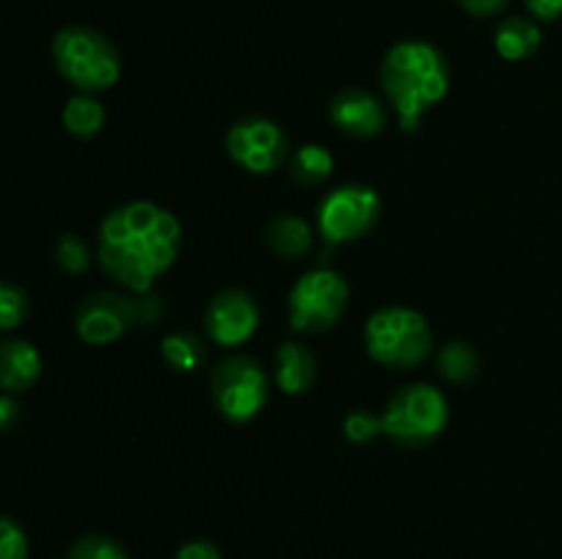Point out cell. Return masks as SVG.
<instances>
[{
    "mask_svg": "<svg viewBox=\"0 0 562 559\" xmlns=\"http://www.w3.org/2000/svg\"><path fill=\"white\" fill-rule=\"evenodd\" d=\"M382 219V197L368 184H344L329 192L316 214L327 244H346L371 233Z\"/></svg>",
    "mask_w": 562,
    "mask_h": 559,
    "instance_id": "cell-9",
    "label": "cell"
},
{
    "mask_svg": "<svg viewBox=\"0 0 562 559\" xmlns=\"http://www.w3.org/2000/svg\"><path fill=\"white\" fill-rule=\"evenodd\" d=\"M527 11L541 22H554L562 16V0H525Z\"/></svg>",
    "mask_w": 562,
    "mask_h": 559,
    "instance_id": "cell-27",
    "label": "cell"
},
{
    "mask_svg": "<svg viewBox=\"0 0 562 559\" xmlns=\"http://www.w3.org/2000/svg\"><path fill=\"white\" fill-rule=\"evenodd\" d=\"M316 354L305 343H283L274 354V381L285 395H305L316 384Z\"/></svg>",
    "mask_w": 562,
    "mask_h": 559,
    "instance_id": "cell-14",
    "label": "cell"
},
{
    "mask_svg": "<svg viewBox=\"0 0 562 559\" xmlns=\"http://www.w3.org/2000/svg\"><path fill=\"white\" fill-rule=\"evenodd\" d=\"M162 316V301L143 294L132 299L124 294H93L82 299L75 312L77 338L88 345H110L124 338L132 327H148Z\"/></svg>",
    "mask_w": 562,
    "mask_h": 559,
    "instance_id": "cell-6",
    "label": "cell"
},
{
    "mask_svg": "<svg viewBox=\"0 0 562 559\" xmlns=\"http://www.w3.org/2000/svg\"><path fill=\"white\" fill-rule=\"evenodd\" d=\"M366 351L382 367L412 370L423 365L434 351V332L423 312L404 305H390L368 318Z\"/></svg>",
    "mask_w": 562,
    "mask_h": 559,
    "instance_id": "cell-4",
    "label": "cell"
},
{
    "mask_svg": "<svg viewBox=\"0 0 562 559\" xmlns=\"http://www.w3.org/2000/svg\"><path fill=\"white\" fill-rule=\"evenodd\" d=\"M335 170V157L318 142H307V146L296 148L289 159V173L296 184L302 186H322L329 181Z\"/></svg>",
    "mask_w": 562,
    "mask_h": 559,
    "instance_id": "cell-18",
    "label": "cell"
},
{
    "mask_svg": "<svg viewBox=\"0 0 562 559\" xmlns=\"http://www.w3.org/2000/svg\"><path fill=\"white\" fill-rule=\"evenodd\" d=\"M42 376V354L31 340H5L0 345V384L9 395L31 389Z\"/></svg>",
    "mask_w": 562,
    "mask_h": 559,
    "instance_id": "cell-13",
    "label": "cell"
},
{
    "mask_svg": "<svg viewBox=\"0 0 562 559\" xmlns=\"http://www.w3.org/2000/svg\"><path fill=\"white\" fill-rule=\"evenodd\" d=\"M261 323V307L256 296L241 288H225L212 296L203 310V332L223 349H236L256 334Z\"/></svg>",
    "mask_w": 562,
    "mask_h": 559,
    "instance_id": "cell-11",
    "label": "cell"
},
{
    "mask_svg": "<svg viewBox=\"0 0 562 559\" xmlns=\"http://www.w3.org/2000/svg\"><path fill=\"white\" fill-rule=\"evenodd\" d=\"M225 151L252 175H269L291 159L289 135L283 126L263 115H247L236 121L225 135Z\"/></svg>",
    "mask_w": 562,
    "mask_h": 559,
    "instance_id": "cell-10",
    "label": "cell"
},
{
    "mask_svg": "<svg viewBox=\"0 0 562 559\" xmlns=\"http://www.w3.org/2000/svg\"><path fill=\"white\" fill-rule=\"evenodd\" d=\"M214 409L231 425H247L263 411L269 400V376L261 362L247 354H231L214 365L212 378Z\"/></svg>",
    "mask_w": 562,
    "mask_h": 559,
    "instance_id": "cell-7",
    "label": "cell"
},
{
    "mask_svg": "<svg viewBox=\"0 0 562 559\" xmlns=\"http://www.w3.org/2000/svg\"><path fill=\"white\" fill-rule=\"evenodd\" d=\"M461 9L470 11L472 16H494L510 3V0H459Z\"/></svg>",
    "mask_w": 562,
    "mask_h": 559,
    "instance_id": "cell-28",
    "label": "cell"
},
{
    "mask_svg": "<svg viewBox=\"0 0 562 559\" xmlns=\"http://www.w3.org/2000/svg\"><path fill=\"white\" fill-rule=\"evenodd\" d=\"M477 354L470 343L450 340L437 354V373L450 384H467L477 376Z\"/></svg>",
    "mask_w": 562,
    "mask_h": 559,
    "instance_id": "cell-20",
    "label": "cell"
},
{
    "mask_svg": "<svg viewBox=\"0 0 562 559\" xmlns=\"http://www.w3.org/2000/svg\"><path fill=\"white\" fill-rule=\"evenodd\" d=\"M0 559H27V535L11 515L0 521Z\"/></svg>",
    "mask_w": 562,
    "mask_h": 559,
    "instance_id": "cell-25",
    "label": "cell"
},
{
    "mask_svg": "<svg viewBox=\"0 0 562 559\" xmlns=\"http://www.w3.org/2000/svg\"><path fill=\"white\" fill-rule=\"evenodd\" d=\"M55 263L66 274H82L91 266V247L77 233H60L55 241Z\"/></svg>",
    "mask_w": 562,
    "mask_h": 559,
    "instance_id": "cell-21",
    "label": "cell"
},
{
    "mask_svg": "<svg viewBox=\"0 0 562 559\" xmlns=\"http://www.w3.org/2000/svg\"><path fill=\"white\" fill-rule=\"evenodd\" d=\"M159 354H162L165 365L173 367V370L192 373L206 362V343L198 334L179 329V332L165 334L162 343H159Z\"/></svg>",
    "mask_w": 562,
    "mask_h": 559,
    "instance_id": "cell-19",
    "label": "cell"
},
{
    "mask_svg": "<svg viewBox=\"0 0 562 559\" xmlns=\"http://www.w3.org/2000/svg\"><path fill=\"white\" fill-rule=\"evenodd\" d=\"M541 27L527 16H505L494 31V47L505 60H525L541 47Z\"/></svg>",
    "mask_w": 562,
    "mask_h": 559,
    "instance_id": "cell-16",
    "label": "cell"
},
{
    "mask_svg": "<svg viewBox=\"0 0 562 559\" xmlns=\"http://www.w3.org/2000/svg\"><path fill=\"white\" fill-rule=\"evenodd\" d=\"M344 436L349 438L351 444H371L373 438L384 436L382 414H373L368 409H355L346 414L344 420Z\"/></svg>",
    "mask_w": 562,
    "mask_h": 559,
    "instance_id": "cell-24",
    "label": "cell"
},
{
    "mask_svg": "<svg viewBox=\"0 0 562 559\" xmlns=\"http://www.w3.org/2000/svg\"><path fill=\"white\" fill-rule=\"evenodd\" d=\"M27 312H31L27 290L5 280V283L0 285V327H3L5 332H9V329H16L25 321Z\"/></svg>",
    "mask_w": 562,
    "mask_h": 559,
    "instance_id": "cell-23",
    "label": "cell"
},
{
    "mask_svg": "<svg viewBox=\"0 0 562 559\" xmlns=\"http://www.w3.org/2000/svg\"><path fill=\"white\" fill-rule=\"evenodd\" d=\"M66 559H130V554L113 537L91 532V535H82L71 543L69 557Z\"/></svg>",
    "mask_w": 562,
    "mask_h": 559,
    "instance_id": "cell-22",
    "label": "cell"
},
{
    "mask_svg": "<svg viewBox=\"0 0 562 559\" xmlns=\"http://www.w3.org/2000/svg\"><path fill=\"white\" fill-rule=\"evenodd\" d=\"M53 64L77 93H99L121 80V53L102 31L69 25L55 33Z\"/></svg>",
    "mask_w": 562,
    "mask_h": 559,
    "instance_id": "cell-3",
    "label": "cell"
},
{
    "mask_svg": "<svg viewBox=\"0 0 562 559\" xmlns=\"http://www.w3.org/2000/svg\"><path fill=\"white\" fill-rule=\"evenodd\" d=\"M329 121L335 129L355 140H371L387 129V107L366 88H344L329 102Z\"/></svg>",
    "mask_w": 562,
    "mask_h": 559,
    "instance_id": "cell-12",
    "label": "cell"
},
{
    "mask_svg": "<svg viewBox=\"0 0 562 559\" xmlns=\"http://www.w3.org/2000/svg\"><path fill=\"white\" fill-rule=\"evenodd\" d=\"M20 417H22V411H20V406H16L14 395L5 392L3 398H0V427H3V433L14 431V425Z\"/></svg>",
    "mask_w": 562,
    "mask_h": 559,
    "instance_id": "cell-29",
    "label": "cell"
},
{
    "mask_svg": "<svg viewBox=\"0 0 562 559\" xmlns=\"http://www.w3.org/2000/svg\"><path fill=\"white\" fill-rule=\"evenodd\" d=\"M60 118H64L69 135L80 137V140H91V137L102 132L104 121H108V110H104V104L93 93H77V96L66 102Z\"/></svg>",
    "mask_w": 562,
    "mask_h": 559,
    "instance_id": "cell-17",
    "label": "cell"
},
{
    "mask_svg": "<svg viewBox=\"0 0 562 559\" xmlns=\"http://www.w3.org/2000/svg\"><path fill=\"white\" fill-rule=\"evenodd\" d=\"M173 559H223V554L212 540H187Z\"/></svg>",
    "mask_w": 562,
    "mask_h": 559,
    "instance_id": "cell-26",
    "label": "cell"
},
{
    "mask_svg": "<svg viewBox=\"0 0 562 559\" xmlns=\"http://www.w3.org/2000/svg\"><path fill=\"white\" fill-rule=\"evenodd\" d=\"M448 398L431 384H406L382 411L384 436L398 447H426L448 427Z\"/></svg>",
    "mask_w": 562,
    "mask_h": 559,
    "instance_id": "cell-5",
    "label": "cell"
},
{
    "mask_svg": "<svg viewBox=\"0 0 562 559\" xmlns=\"http://www.w3.org/2000/svg\"><path fill=\"white\" fill-rule=\"evenodd\" d=\"M181 252V223L151 201H130L104 214L97 233L102 272L130 294H151Z\"/></svg>",
    "mask_w": 562,
    "mask_h": 559,
    "instance_id": "cell-1",
    "label": "cell"
},
{
    "mask_svg": "<svg viewBox=\"0 0 562 559\" xmlns=\"http://www.w3.org/2000/svg\"><path fill=\"white\" fill-rule=\"evenodd\" d=\"M379 80L384 96L398 113L401 126L412 132L448 93L450 66L442 49L420 38H409L387 49Z\"/></svg>",
    "mask_w": 562,
    "mask_h": 559,
    "instance_id": "cell-2",
    "label": "cell"
},
{
    "mask_svg": "<svg viewBox=\"0 0 562 559\" xmlns=\"http://www.w3.org/2000/svg\"><path fill=\"white\" fill-rule=\"evenodd\" d=\"M267 244L274 255L300 261L313 250V228L300 214H278L267 225Z\"/></svg>",
    "mask_w": 562,
    "mask_h": 559,
    "instance_id": "cell-15",
    "label": "cell"
},
{
    "mask_svg": "<svg viewBox=\"0 0 562 559\" xmlns=\"http://www.w3.org/2000/svg\"><path fill=\"white\" fill-rule=\"evenodd\" d=\"M351 288L335 269H311L289 290V323L294 332L322 334L338 327L349 310Z\"/></svg>",
    "mask_w": 562,
    "mask_h": 559,
    "instance_id": "cell-8",
    "label": "cell"
}]
</instances>
